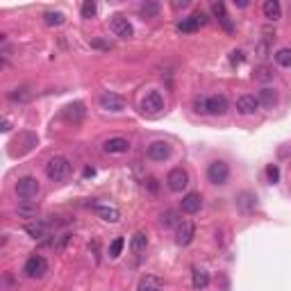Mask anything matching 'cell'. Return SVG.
<instances>
[{
    "mask_svg": "<svg viewBox=\"0 0 291 291\" xmlns=\"http://www.w3.org/2000/svg\"><path fill=\"white\" fill-rule=\"evenodd\" d=\"M180 221L182 218H178V212H173V210H166L162 216H159V223H162L164 227H173V225L178 227V223Z\"/></svg>",
    "mask_w": 291,
    "mask_h": 291,
    "instance_id": "cell-27",
    "label": "cell"
},
{
    "mask_svg": "<svg viewBox=\"0 0 291 291\" xmlns=\"http://www.w3.org/2000/svg\"><path fill=\"white\" fill-rule=\"evenodd\" d=\"M275 62H278L280 66H284V69H289L291 66V48H280V50L275 52Z\"/></svg>",
    "mask_w": 291,
    "mask_h": 291,
    "instance_id": "cell-29",
    "label": "cell"
},
{
    "mask_svg": "<svg viewBox=\"0 0 291 291\" xmlns=\"http://www.w3.org/2000/svg\"><path fill=\"white\" fill-rule=\"evenodd\" d=\"M3 289H5V291H16V284H14L12 273H5V275H3Z\"/></svg>",
    "mask_w": 291,
    "mask_h": 291,
    "instance_id": "cell-36",
    "label": "cell"
},
{
    "mask_svg": "<svg viewBox=\"0 0 291 291\" xmlns=\"http://www.w3.org/2000/svg\"><path fill=\"white\" fill-rule=\"evenodd\" d=\"M94 176H96L94 168H84V178H94Z\"/></svg>",
    "mask_w": 291,
    "mask_h": 291,
    "instance_id": "cell-42",
    "label": "cell"
},
{
    "mask_svg": "<svg viewBox=\"0 0 291 291\" xmlns=\"http://www.w3.org/2000/svg\"><path fill=\"white\" fill-rule=\"evenodd\" d=\"M230 62H232V66L241 64V62H244V52H241V50H232L230 52Z\"/></svg>",
    "mask_w": 291,
    "mask_h": 291,
    "instance_id": "cell-39",
    "label": "cell"
},
{
    "mask_svg": "<svg viewBox=\"0 0 291 291\" xmlns=\"http://www.w3.org/2000/svg\"><path fill=\"white\" fill-rule=\"evenodd\" d=\"M164 109V96L159 91H148L141 100V111L148 116H155Z\"/></svg>",
    "mask_w": 291,
    "mask_h": 291,
    "instance_id": "cell-5",
    "label": "cell"
},
{
    "mask_svg": "<svg viewBox=\"0 0 291 291\" xmlns=\"http://www.w3.org/2000/svg\"><path fill=\"white\" fill-rule=\"evenodd\" d=\"M30 98H32V91L27 89V86H21V89L9 91V100H12V103H27Z\"/></svg>",
    "mask_w": 291,
    "mask_h": 291,
    "instance_id": "cell-25",
    "label": "cell"
},
{
    "mask_svg": "<svg viewBox=\"0 0 291 291\" xmlns=\"http://www.w3.org/2000/svg\"><path fill=\"white\" fill-rule=\"evenodd\" d=\"M253 77L257 82H271L275 77V73H273V69H269V66H261V69H257L253 73Z\"/></svg>",
    "mask_w": 291,
    "mask_h": 291,
    "instance_id": "cell-30",
    "label": "cell"
},
{
    "mask_svg": "<svg viewBox=\"0 0 291 291\" xmlns=\"http://www.w3.org/2000/svg\"><path fill=\"white\" fill-rule=\"evenodd\" d=\"M37 214H39V207L32 200H23L21 205L16 207V216L18 218H35L37 221Z\"/></svg>",
    "mask_w": 291,
    "mask_h": 291,
    "instance_id": "cell-19",
    "label": "cell"
},
{
    "mask_svg": "<svg viewBox=\"0 0 291 291\" xmlns=\"http://www.w3.org/2000/svg\"><path fill=\"white\" fill-rule=\"evenodd\" d=\"M96 214L103 218V221H109V223H116L121 218V212L109 205H96Z\"/></svg>",
    "mask_w": 291,
    "mask_h": 291,
    "instance_id": "cell-21",
    "label": "cell"
},
{
    "mask_svg": "<svg viewBox=\"0 0 291 291\" xmlns=\"http://www.w3.org/2000/svg\"><path fill=\"white\" fill-rule=\"evenodd\" d=\"M187 184H189V176H187L184 168H173V171L166 176V187L176 193H180L182 189H187Z\"/></svg>",
    "mask_w": 291,
    "mask_h": 291,
    "instance_id": "cell-7",
    "label": "cell"
},
{
    "mask_svg": "<svg viewBox=\"0 0 291 291\" xmlns=\"http://www.w3.org/2000/svg\"><path fill=\"white\" fill-rule=\"evenodd\" d=\"M109 30L114 32V37H119V39H130L134 35L132 23H130L123 14H114V16L109 18Z\"/></svg>",
    "mask_w": 291,
    "mask_h": 291,
    "instance_id": "cell-4",
    "label": "cell"
},
{
    "mask_svg": "<svg viewBox=\"0 0 291 291\" xmlns=\"http://www.w3.org/2000/svg\"><path fill=\"white\" fill-rule=\"evenodd\" d=\"M257 107H259V103H257L255 96L244 94L237 98V111H239V114H255Z\"/></svg>",
    "mask_w": 291,
    "mask_h": 291,
    "instance_id": "cell-16",
    "label": "cell"
},
{
    "mask_svg": "<svg viewBox=\"0 0 291 291\" xmlns=\"http://www.w3.org/2000/svg\"><path fill=\"white\" fill-rule=\"evenodd\" d=\"M196 237V225L191 221H180L176 227V241L178 246H189Z\"/></svg>",
    "mask_w": 291,
    "mask_h": 291,
    "instance_id": "cell-8",
    "label": "cell"
},
{
    "mask_svg": "<svg viewBox=\"0 0 291 291\" xmlns=\"http://www.w3.org/2000/svg\"><path fill=\"white\" fill-rule=\"evenodd\" d=\"M191 284H193V289H205L207 284H210V273L207 271H200V269H196L193 271V278H191Z\"/></svg>",
    "mask_w": 291,
    "mask_h": 291,
    "instance_id": "cell-23",
    "label": "cell"
},
{
    "mask_svg": "<svg viewBox=\"0 0 291 291\" xmlns=\"http://www.w3.org/2000/svg\"><path fill=\"white\" fill-rule=\"evenodd\" d=\"M202 207V196L198 191H191L187 193V196L182 198V212L184 214H196V212H200Z\"/></svg>",
    "mask_w": 291,
    "mask_h": 291,
    "instance_id": "cell-12",
    "label": "cell"
},
{
    "mask_svg": "<svg viewBox=\"0 0 291 291\" xmlns=\"http://www.w3.org/2000/svg\"><path fill=\"white\" fill-rule=\"evenodd\" d=\"M23 273L27 275V278H43V275L48 273V261L43 255H32L27 257L25 266H23Z\"/></svg>",
    "mask_w": 291,
    "mask_h": 291,
    "instance_id": "cell-3",
    "label": "cell"
},
{
    "mask_svg": "<svg viewBox=\"0 0 291 291\" xmlns=\"http://www.w3.org/2000/svg\"><path fill=\"white\" fill-rule=\"evenodd\" d=\"M235 5H239V7H248V0H235Z\"/></svg>",
    "mask_w": 291,
    "mask_h": 291,
    "instance_id": "cell-43",
    "label": "cell"
},
{
    "mask_svg": "<svg viewBox=\"0 0 291 291\" xmlns=\"http://www.w3.org/2000/svg\"><path fill=\"white\" fill-rule=\"evenodd\" d=\"M255 55L259 57V60H264V57H269V43H266V41L257 43V48H255Z\"/></svg>",
    "mask_w": 291,
    "mask_h": 291,
    "instance_id": "cell-37",
    "label": "cell"
},
{
    "mask_svg": "<svg viewBox=\"0 0 291 291\" xmlns=\"http://www.w3.org/2000/svg\"><path fill=\"white\" fill-rule=\"evenodd\" d=\"M266 176H269V182H278L280 180V168L275 166V164H269V166H266Z\"/></svg>",
    "mask_w": 291,
    "mask_h": 291,
    "instance_id": "cell-35",
    "label": "cell"
},
{
    "mask_svg": "<svg viewBox=\"0 0 291 291\" xmlns=\"http://www.w3.org/2000/svg\"><path fill=\"white\" fill-rule=\"evenodd\" d=\"M123 246H125V239L123 237H116L114 241H111V246H109V257H119L121 255V250H123Z\"/></svg>",
    "mask_w": 291,
    "mask_h": 291,
    "instance_id": "cell-33",
    "label": "cell"
},
{
    "mask_svg": "<svg viewBox=\"0 0 291 291\" xmlns=\"http://www.w3.org/2000/svg\"><path fill=\"white\" fill-rule=\"evenodd\" d=\"M257 103L264 105L266 109H273V105L278 103V94H275L273 89H269V86H264V89L259 91V96H257Z\"/></svg>",
    "mask_w": 291,
    "mask_h": 291,
    "instance_id": "cell-20",
    "label": "cell"
},
{
    "mask_svg": "<svg viewBox=\"0 0 291 291\" xmlns=\"http://www.w3.org/2000/svg\"><path fill=\"white\" fill-rule=\"evenodd\" d=\"M96 12H98V5L94 0H84L82 3V18H94Z\"/></svg>",
    "mask_w": 291,
    "mask_h": 291,
    "instance_id": "cell-31",
    "label": "cell"
},
{
    "mask_svg": "<svg viewBox=\"0 0 291 291\" xmlns=\"http://www.w3.org/2000/svg\"><path fill=\"white\" fill-rule=\"evenodd\" d=\"M7 130H9V121L5 119V121H3V132H7Z\"/></svg>",
    "mask_w": 291,
    "mask_h": 291,
    "instance_id": "cell-44",
    "label": "cell"
},
{
    "mask_svg": "<svg viewBox=\"0 0 291 291\" xmlns=\"http://www.w3.org/2000/svg\"><path fill=\"white\" fill-rule=\"evenodd\" d=\"M227 111V100L225 96H210L207 98V114L212 116H223Z\"/></svg>",
    "mask_w": 291,
    "mask_h": 291,
    "instance_id": "cell-15",
    "label": "cell"
},
{
    "mask_svg": "<svg viewBox=\"0 0 291 291\" xmlns=\"http://www.w3.org/2000/svg\"><path fill=\"white\" fill-rule=\"evenodd\" d=\"M212 12H214V16L218 18V23L223 25V30H225V32H235V25H232L230 16H227V12H225V5H223L221 0H214V3H212Z\"/></svg>",
    "mask_w": 291,
    "mask_h": 291,
    "instance_id": "cell-13",
    "label": "cell"
},
{
    "mask_svg": "<svg viewBox=\"0 0 291 291\" xmlns=\"http://www.w3.org/2000/svg\"><path fill=\"white\" fill-rule=\"evenodd\" d=\"M43 21H46V25H62V23L66 21V16L62 12H46L43 14Z\"/></svg>",
    "mask_w": 291,
    "mask_h": 291,
    "instance_id": "cell-28",
    "label": "cell"
},
{
    "mask_svg": "<svg viewBox=\"0 0 291 291\" xmlns=\"http://www.w3.org/2000/svg\"><path fill=\"white\" fill-rule=\"evenodd\" d=\"M103 150H105V153H109V155L128 153L130 141H128V139H123V137H111V139H107V141L103 143Z\"/></svg>",
    "mask_w": 291,
    "mask_h": 291,
    "instance_id": "cell-14",
    "label": "cell"
},
{
    "mask_svg": "<svg viewBox=\"0 0 291 291\" xmlns=\"http://www.w3.org/2000/svg\"><path fill=\"white\" fill-rule=\"evenodd\" d=\"M255 200H257V198L253 196V193H241V196H239V200H237V205H239L241 210H246V212H248L250 207H255Z\"/></svg>",
    "mask_w": 291,
    "mask_h": 291,
    "instance_id": "cell-32",
    "label": "cell"
},
{
    "mask_svg": "<svg viewBox=\"0 0 291 291\" xmlns=\"http://www.w3.org/2000/svg\"><path fill=\"white\" fill-rule=\"evenodd\" d=\"M98 103H100V107H103L105 111H123V107H125L123 98H121V96H116V94H111V91L100 94Z\"/></svg>",
    "mask_w": 291,
    "mask_h": 291,
    "instance_id": "cell-10",
    "label": "cell"
},
{
    "mask_svg": "<svg viewBox=\"0 0 291 291\" xmlns=\"http://www.w3.org/2000/svg\"><path fill=\"white\" fill-rule=\"evenodd\" d=\"M207 178H210L212 184H225L227 178H230V166L225 162H221V159H216V162H212L207 166Z\"/></svg>",
    "mask_w": 291,
    "mask_h": 291,
    "instance_id": "cell-6",
    "label": "cell"
},
{
    "mask_svg": "<svg viewBox=\"0 0 291 291\" xmlns=\"http://www.w3.org/2000/svg\"><path fill=\"white\" fill-rule=\"evenodd\" d=\"M207 23V16L202 12H196L191 14V16L182 18L180 23H178V32H184V35H189V32H196L200 25H205Z\"/></svg>",
    "mask_w": 291,
    "mask_h": 291,
    "instance_id": "cell-9",
    "label": "cell"
},
{
    "mask_svg": "<svg viewBox=\"0 0 291 291\" xmlns=\"http://www.w3.org/2000/svg\"><path fill=\"white\" fill-rule=\"evenodd\" d=\"M261 9H264V16L269 18V21H278V18L282 16V7H280L278 0H266Z\"/></svg>",
    "mask_w": 291,
    "mask_h": 291,
    "instance_id": "cell-22",
    "label": "cell"
},
{
    "mask_svg": "<svg viewBox=\"0 0 291 291\" xmlns=\"http://www.w3.org/2000/svg\"><path fill=\"white\" fill-rule=\"evenodd\" d=\"M139 14H141L143 18H155L159 14V3H153V0H148V3H143L141 7H139Z\"/></svg>",
    "mask_w": 291,
    "mask_h": 291,
    "instance_id": "cell-26",
    "label": "cell"
},
{
    "mask_svg": "<svg viewBox=\"0 0 291 291\" xmlns=\"http://www.w3.org/2000/svg\"><path fill=\"white\" fill-rule=\"evenodd\" d=\"M39 193V180L32 176H23L18 178L16 182V196L21 198V200H32V198H37Z\"/></svg>",
    "mask_w": 291,
    "mask_h": 291,
    "instance_id": "cell-2",
    "label": "cell"
},
{
    "mask_svg": "<svg viewBox=\"0 0 291 291\" xmlns=\"http://www.w3.org/2000/svg\"><path fill=\"white\" fill-rule=\"evenodd\" d=\"M148 157L155 162H164V159L171 157V146L166 141H153L148 146Z\"/></svg>",
    "mask_w": 291,
    "mask_h": 291,
    "instance_id": "cell-11",
    "label": "cell"
},
{
    "mask_svg": "<svg viewBox=\"0 0 291 291\" xmlns=\"http://www.w3.org/2000/svg\"><path fill=\"white\" fill-rule=\"evenodd\" d=\"M193 109L198 114H207V98H196L193 100Z\"/></svg>",
    "mask_w": 291,
    "mask_h": 291,
    "instance_id": "cell-38",
    "label": "cell"
},
{
    "mask_svg": "<svg viewBox=\"0 0 291 291\" xmlns=\"http://www.w3.org/2000/svg\"><path fill=\"white\" fill-rule=\"evenodd\" d=\"M86 109H84V103H71L64 107V119L69 121V123H80L82 119H84Z\"/></svg>",
    "mask_w": 291,
    "mask_h": 291,
    "instance_id": "cell-17",
    "label": "cell"
},
{
    "mask_svg": "<svg viewBox=\"0 0 291 291\" xmlns=\"http://www.w3.org/2000/svg\"><path fill=\"white\" fill-rule=\"evenodd\" d=\"M141 291H162V287H159V280L155 278H148L141 282Z\"/></svg>",
    "mask_w": 291,
    "mask_h": 291,
    "instance_id": "cell-34",
    "label": "cell"
},
{
    "mask_svg": "<svg viewBox=\"0 0 291 291\" xmlns=\"http://www.w3.org/2000/svg\"><path fill=\"white\" fill-rule=\"evenodd\" d=\"M148 189H150V191H157V180H155V178H148Z\"/></svg>",
    "mask_w": 291,
    "mask_h": 291,
    "instance_id": "cell-41",
    "label": "cell"
},
{
    "mask_svg": "<svg viewBox=\"0 0 291 291\" xmlns=\"http://www.w3.org/2000/svg\"><path fill=\"white\" fill-rule=\"evenodd\" d=\"M46 176L50 178L52 182H64L66 178L71 176V162L62 155H55L52 159H48L46 164Z\"/></svg>",
    "mask_w": 291,
    "mask_h": 291,
    "instance_id": "cell-1",
    "label": "cell"
},
{
    "mask_svg": "<svg viewBox=\"0 0 291 291\" xmlns=\"http://www.w3.org/2000/svg\"><path fill=\"white\" fill-rule=\"evenodd\" d=\"M146 246H148V239H146L143 232H137V235L132 237V241H130V248H132L134 255H141L146 250Z\"/></svg>",
    "mask_w": 291,
    "mask_h": 291,
    "instance_id": "cell-24",
    "label": "cell"
},
{
    "mask_svg": "<svg viewBox=\"0 0 291 291\" xmlns=\"http://www.w3.org/2000/svg\"><path fill=\"white\" fill-rule=\"evenodd\" d=\"M173 7H176V9H184V7H189V0H176V3H173Z\"/></svg>",
    "mask_w": 291,
    "mask_h": 291,
    "instance_id": "cell-40",
    "label": "cell"
},
{
    "mask_svg": "<svg viewBox=\"0 0 291 291\" xmlns=\"http://www.w3.org/2000/svg\"><path fill=\"white\" fill-rule=\"evenodd\" d=\"M48 227H50V223L48 221H32V223H27L25 225V232L32 237V239H46Z\"/></svg>",
    "mask_w": 291,
    "mask_h": 291,
    "instance_id": "cell-18",
    "label": "cell"
}]
</instances>
